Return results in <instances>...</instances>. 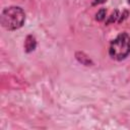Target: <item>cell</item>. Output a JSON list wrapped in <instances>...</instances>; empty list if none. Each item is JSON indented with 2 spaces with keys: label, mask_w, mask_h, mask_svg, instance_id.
Wrapping results in <instances>:
<instances>
[{
  "label": "cell",
  "mask_w": 130,
  "mask_h": 130,
  "mask_svg": "<svg viewBox=\"0 0 130 130\" xmlns=\"http://www.w3.org/2000/svg\"><path fill=\"white\" fill-rule=\"evenodd\" d=\"M25 21V13L19 6H9L2 10L0 23L7 30H16L20 28Z\"/></svg>",
  "instance_id": "obj_1"
},
{
  "label": "cell",
  "mask_w": 130,
  "mask_h": 130,
  "mask_svg": "<svg viewBox=\"0 0 130 130\" xmlns=\"http://www.w3.org/2000/svg\"><path fill=\"white\" fill-rule=\"evenodd\" d=\"M130 54V36L127 32L119 34L110 44L109 55L112 59L122 61Z\"/></svg>",
  "instance_id": "obj_2"
},
{
  "label": "cell",
  "mask_w": 130,
  "mask_h": 130,
  "mask_svg": "<svg viewBox=\"0 0 130 130\" xmlns=\"http://www.w3.org/2000/svg\"><path fill=\"white\" fill-rule=\"evenodd\" d=\"M23 47H24V51L26 53H30V52L35 51L37 48V40H36L35 36H32V35L26 36V38L24 40Z\"/></svg>",
  "instance_id": "obj_3"
},
{
  "label": "cell",
  "mask_w": 130,
  "mask_h": 130,
  "mask_svg": "<svg viewBox=\"0 0 130 130\" xmlns=\"http://www.w3.org/2000/svg\"><path fill=\"white\" fill-rule=\"evenodd\" d=\"M75 58L80 64H82L84 66H92L93 65V62L91 61V59L83 52H76L75 53Z\"/></svg>",
  "instance_id": "obj_4"
},
{
  "label": "cell",
  "mask_w": 130,
  "mask_h": 130,
  "mask_svg": "<svg viewBox=\"0 0 130 130\" xmlns=\"http://www.w3.org/2000/svg\"><path fill=\"white\" fill-rule=\"evenodd\" d=\"M119 11L116 9V10H114L113 12H112V14L109 16V18H108V20L106 21V24H109V23H112V22H115V21H117L118 19H119Z\"/></svg>",
  "instance_id": "obj_5"
},
{
  "label": "cell",
  "mask_w": 130,
  "mask_h": 130,
  "mask_svg": "<svg viewBox=\"0 0 130 130\" xmlns=\"http://www.w3.org/2000/svg\"><path fill=\"white\" fill-rule=\"evenodd\" d=\"M106 13H107V10H106L105 8H101V9L96 12V14H95V19L99 20V21L104 20V19L106 18Z\"/></svg>",
  "instance_id": "obj_6"
},
{
  "label": "cell",
  "mask_w": 130,
  "mask_h": 130,
  "mask_svg": "<svg viewBox=\"0 0 130 130\" xmlns=\"http://www.w3.org/2000/svg\"><path fill=\"white\" fill-rule=\"evenodd\" d=\"M107 0H94L92 2V5H96V4H102V3H105Z\"/></svg>",
  "instance_id": "obj_7"
},
{
  "label": "cell",
  "mask_w": 130,
  "mask_h": 130,
  "mask_svg": "<svg viewBox=\"0 0 130 130\" xmlns=\"http://www.w3.org/2000/svg\"><path fill=\"white\" fill-rule=\"evenodd\" d=\"M128 2H129V3H130V0H128Z\"/></svg>",
  "instance_id": "obj_8"
}]
</instances>
